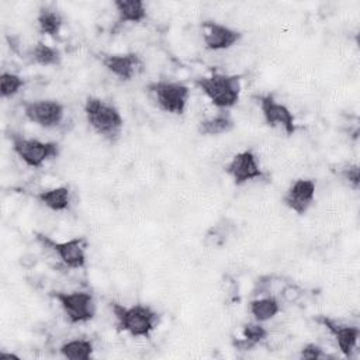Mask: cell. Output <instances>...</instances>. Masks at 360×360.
Segmentation results:
<instances>
[{"mask_svg": "<svg viewBox=\"0 0 360 360\" xmlns=\"http://www.w3.org/2000/svg\"><path fill=\"white\" fill-rule=\"evenodd\" d=\"M145 90L156 105L169 114L183 115L190 98V87L180 82L159 80L149 83Z\"/></svg>", "mask_w": 360, "mask_h": 360, "instance_id": "5b68a950", "label": "cell"}, {"mask_svg": "<svg viewBox=\"0 0 360 360\" xmlns=\"http://www.w3.org/2000/svg\"><path fill=\"white\" fill-rule=\"evenodd\" d=\"M316 323L323 326L335 339L339 352L345 357H350L352 353L356 350L359 338H360V329L353 325H346L340 323L323 314H319L318 316L314 318Z\"/></svg>", "mask_w": 360, "mask_h": 360, "instance_id": "8fae6325", "label": "cell"}, {"mask_svg": "<svg viewBox=\"0 0 360 360\" xmlns=\"http://www.w3.org/2000/svg\"><path fill=\"white\" fill-rule=\"evenodd\" d=\"M11 148L14 153L30 167L38 169L45 162L55 159L60 153V146L53 141H39L35 138H25L21 134H10Z\"/></svg>", "mask_w": 360, "mask_h": 360, "instance_id": "277c9868", "label": "cell"}, {"mask_svg": "<svg viewBox=\"0 0 360 360\" xmlns=\"http://www.w3.org/2000/svg\"><path fill=\"white\" fill-rule=\"evenodd\" d=\"M249 312L257 322H267L280 312V301L274 295H264L249 302Z\"/></svg>", "mask_w": 360, "mask_h": 360, "instance_id": "ffe728a7", "label": "cell"}, {"mask_svg": "<svg viewBox=\"0 0 360 360\" xmlns=\"http://www.w3.org/2000/svg\"><path fill=\"white\" fill-rule=\"evenodd\" d=\"M37 242L55 253L58 259L69 269H83L86 266V248L87 240L84 236L72 238L65 242H56L48 235L41 232H34Z\"/></svg>", "mask_w": 360, "mask_h": 360, "instance_id": "52a82bcc", "label": "cell"}, {"mask_svg": "<svg viewBox=\"0 0 360 360\" xmlns=\"http://www.w3.org/2000/svg\"><path fill=\"white\" fill-rule=\"evenodd\" d=\"M93 352V342L89 339H72L59 347V353L69 360H89Z\"/></svg>", "mask_w": 360, "mask_h": 360, "instance_id": "7402d4cb", "label": "cell"}, {"mask_svg": "<svg viewBox=\"0 0 360 360\" xmlns=\"http://www.w3.org/2000/svg\"><path fill=\"white\" fill-rule=\"evenodd\" d=\"M0 357H8V359H11V357H17V359H18V356H15V354H13V353H4V352H1V353H0Z\"/></svg>", "mask_w": 360, "mask_h": 360, "instance_id": "4316f807", "label": "cell"}, {"mask_svg": "<svg viewBox=\"0 0 360 360\" xmlns=\"http://www.w3.org/2000/svg\"><path fill=\"white\" fill-rule=\"evenodd\" d=\"M37 200L51 211L62 212L70 205V188L69 186L46 188L37 194Z\"/></svg>", "mask_w": 360, "mask_h": 360, "instance_id": "ac0fdd59", "label": "cell"}, {"mask_svg": "<svg viewBox=\"0 0 360 360\" xmlns=\"http://www.w3.org/2000/svg\"><path fill=\"white\" fill-rule=\"evenodd\" d=\"M235 121L232 120L229 112H219L214 117L201 120L197 127V132L202 136H218L228 134L233 129Z\"/></svg>", "mask_w": 360, "mask_h": 360, "instance_id": "d6986e66", "label": "cell"}, {"mask_svg": "<svg viewBox=\"0 0 360 360\" xmlns=\"http://www.w3.org/2000/svg\"><path fill=\"white\" fill-rule=\"evenodd\" d=\"M51 297L58 301L70 323H86L96 316V301L87 291H52Z\"/></svg>", "mask_w": 360, "mask_h": 360, "instance_id": "8992f818", "label": "cell"}, {"mask_svg": "<svg viewBox=\"0 0 360 360\" xmlns=\"http://www.w3.org/2000/svg\"><path fill=\"white\" fill-rule=\"evenodd\" d=\"M255 98L257 100L263 120L269 127L281 128L288 136L295 134L297 131L295 117L287 105L278 103L271 93L260 94V96H256Z\"/></svg>", "mask_w": 360, "mask_h": 360, "instance_id": "9c48e42d", "label": "cell"}, {"mask_svg": "<svg viewBox=\"0 0 360 360\" xmlns=\"http://www.w3.org/2000/svg\"><path fill=\"white\" fill-rule=\"evenodd\" d=\"M37 25L38 31L44 35L51 37L52 39H60V31L63 27L62 13L51 6L39 7L37 13Z\"/></svg>", "mask_w": 360, "mask_h": 360, "instance_id": "9a60e30c", "label": "cell"}, {"mask_svg": "<svg viewBox=\"0 0 360 360\" xmlns=\"http://www.w3.org/2000/svg\"><path fill=\"white\" fill-rule=\"evenodd\" d=\"M101 65L115 77L122 82L131 80L138 72L142 70V59L135 52L125 53H107L101 58Z\"/></svg>", "mask_w": 360, "mask_h": 360, "instance_id": "5bb4252c", "label": "cell"}, {"mask_svg": "<svg viewBox=\"0 0 360 360\" xmlns=\"http://www.w3.org/2000/svg\"><path fill=\"white\" fill-rule=\"evenodd\" d=\"M25 80L15 73L3 72L0 75V94L3 98H13L24 87Z\"/></svg>", "mask_w": 360, "mask_h": 360, "instance_id": "cb8c5ba5", "label": "cell"}, {"mask_svg": "<svg viewBox=\"0 0 360 360\" xmlns=\"http://www.w3.org/2000/svg\"><path fill=\"white\" fill-rule=\"evenodd\" d=\"M83 110L87 124L97 135L111 143L120 139L124 128V120L115 105L108 104L98 97L89 96L84 101Z\"/></svg>", "mask_w": 360, "mask_h": 360, "instance_id": "6da1fadb", "label": "cell"}, {"mask_svg": "<svg viewBox=\"0 0 360 360\" xmlns=\"http://www.w3.org/2000/svg\"><path fill=\"white\" fill-rule=\"evenodd\" d=\"M340 179L353 190H359L360 184V169L359 165H345L339 172Z\"/></svg>", "mask_w": 360, "mask_h": 360, "instance_id": "d4e9b609", "label": "cell"}, {"mask_svg": "<svg viewBox=\"0 0 360 360\" xmlns=\"http://www.w3.org/2000/svg\"><path fill=\"white\" fill-rule=\"evenodd\" d=\"M232 225L228 218H222L215 225H211L204 235V245L208 248H222L232 233Z\"/></svg>", "mask_w": 360, "mask_h": 360, "instance_id": "603a6c76", "label": "cell"}, {"mask_svg": "<svg viewBox=\"0 0 360 360\" xmlns=\"http://www.w3.org/2000/svg\"><path fill=\"white\" fill-rule=\"evenodd\" d=\"M21 105L28 121L46 129L60 125L65 117V105L53 98L25 100Z\"/></svg>", "mask_w": 360, "mask_h": 360, "instance_id": "ba28073f", "label": "cell"}, {"mask_svg": "<svg viewBox=\"0 0 360 360\" xmlns=\"http://www.w3.org/2000/svg\"><path fill=\"white\" fill-rule=\"evenodd\" d=\"M201 28H202V42L208 51L229 49L233 45H236L242 38L240 31L212 20L202 21Z\"/></svg>", "mask_w": 360, "mask_h": 360, "instance_id": "7c38bea8", "label": "cell"}, {"mask_svg": "<svg viewBox=\"0 0 360 360\" xmlns=\"http://www.w3.org/2000/svg\"><path fill=\"white\" fill-rule=\"evenodd\" d=\"M115 318L117 329L127 332L132 338H150L159 322V314L145 304L125 307L120 302L110 304Z\"/></svg>", "mask_w": 360, "mask_h": 360, "instance_id": "7a4b0ae2", "label": "cell"}, {"mask_svg": "<svg viewBox=\"0 0 360 360\" xmlns=\"http://www.w3.org/2000/svg\"><path fill=\"white\" fill-rule=\"evenodd\" d=\"M31 60L39 66H58L62 62V53L58 48L38 41L28 52Z\"/></svg>", "mask_w": 360, "mask_h": 360, "instance_id": "44dd1931", "label": "cell"}, {"mask_svg": "<svg viewBox=\"0 0 360 360\" xmlns=\"http://www.w3.org/2000/svg\"><path fill=\"white\" fill-rule=\"evenodd\" d=\"M112 6L115 7L120 24H139L148 15L142 0H115Z\"/></svg>", "mask_w": 360, "mask_h": 360, "instance_id": "e0dca14e", "label": "cell"}, {"mask_svg": "<svg viewBox=\"0 0 360 360\" xmlns=\"http://www.w3.org/2000/svg\"><path fill=\"white\" fill-rule=\"evenodd\" d=\"M267 336H269V330L262 325V322H257L253 319L242 325V338L233 339L232 345L238 350L246 352V350L255 349L264 339H267Z\"/></svg>", "mask_w": 360, "mask_h": 360, "instance_id": "2e32d148", "label": "cell"}, {"mask_svg": "<svg viewBox=\"0 0 360 360\" xmlns=\"http://www.w3.org/2000/svg\"><path fill=\"white\" fill-rule=\"evenodd\" d=\"M316 184L312 179H297L287 188L283 202L297 215H305L315 201Z\"/></svg>", "mask_w": 360, "mask_h": 360, "instance_id": "4fadbf2b", "label": "cell"}, {"mask_svg": "<svg viewBox=\"0 0 360 360\" xmlns=\"http://www.w3.org/2000/svg\"><path fill=\"white\" fill-rule=\"evenodd\" d=\"M194 84L219 110L235 107L240 98L242 84L238 75L212 72L210 76L197 77Z\"/></svg>", "mask_w": 360, "mask_h": 360, "instance_id": "3957f363", "label": "cell"}, {"mask_svg": "<svg viewBox=\"0 0 360 360\" xmlns=\"http://www.w3.org/2000/svg\"><path fill=\"white\" fill-rule=\"evenodd\" d=\"M300 357L301 359H308V360H319V359H326L329 356L316 343H307L300 350Z\"/></svg>", "mask_w": 360, "mask_h": 360, "instance_id": "484cf974", "label": "cell"}, {"mask_svg": "<svg viewBox=\"0 0 360 360\" xmlns=\"http://www.w3.org/2000/svg\"><path fill=\"white\" fill-rule=\"evenodd\" d=\"M235 186H243L249 181L263 180L266 173L262 170L256 155L252 150H242L232 156L224 167Z\"/></svg>", "mask_w": 360, "mask_h": 360, "instance_id": "30bf717a", "label": "cell"}]
</instances>
